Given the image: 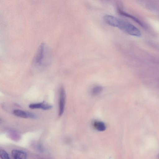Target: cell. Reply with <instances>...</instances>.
Masks as SVG:
<instances>
[{
  "mask_svg": "<svg viewBox=\"0 0 159 159\" xmlns=\"http://www.w3.org/2000/svg\"><path fill=\"white\" fill-rule=\"evenodd\" d=\"M103 19L109 25L118 28L130 35L137 37L141 35V32L137 27L126 21L110 15L104 16Z\"/></svg>",
  "mask_w": 159,
  "mask_h": 159,
  "instance_id": "6da1fadb",
  "label": "cell"
},
{
  "mask_svg": "<svg viewBox=\"0 0 159 159\" xmlns=\"http://www.w3.org/2000/svg\"><path fill=\"white\" fill-rule=\"evenodd\" d=\"M52 106L45 103L44 102L36 103L30 104L29 107L32 109L41 108L44 110H48L51 109Z\"/></svg>",
  "mask_w": 159,
  "mask_h": 159,
  "instance_id": "5b68a950",
  "label": "cell"
},
{
  "mask_svg": "<svg viewBox=\"0 0 159 159\" xmlns=\"http://www.w3.org/2000/svg\"><path fill=\"white\" fill-rule=\"evenodd\" d=\"M102 88L100 86H97L94 87L92 90V93L96 95L100 93L102 90Z\"/></svg>",
  "mask_w": 159,
  "mask_h": 159,
  "instance_id": "ba28073f",
  "label": "cell"
},
{
  "mask_svg": "<svg viewBox=\"0 0 159 159\" xmlns=\"http://www.w3.org/2000/svg\"><path fill=\"white\" fill-rule=\"evenodd\" d=\"M93 126L96 129L100 131H103L106 129L104 123L100 121H96L94 122Z\"/></svg>",
  "mask_w": 159,
  "mask_h": 159,
  "instance_id": "52a82bcc",
  "label": "cell"
},
{
  "mask_svg": "<svg viewBox=\"0 0 159 159\" xmlns=\"http://www.w3.org/2000/svg\"><path fill=\"white\" fill-rule=\"evenodd\" d=\"M52 58L51 51L49 47L42 43L39 47L34 58V65L40 66L48 64Z\"/></svg>",
  "mask_w": 159,
  "mask_h": 159,
  "instance_id": "7a4b0ae2",
  "label": "cell"
},
{
  "mask_svg": "<svg viewBox=\"0 0 159 159\" xmlns=\"http://www.w3.org/2000/svg\"><path fill=\"white\" fill-rule=\"evenodd\" d=\"M120 13L122 15L132 19L134 20L137 23H138L140 25L143 26V24L140 22V21L134 17L122 11L120 12Z\"/></svg>",
  "mask_w": 159,
  "mask_h": 159,
  "instance_id": "30bf717a",
  "label": "cell"
},
{
  "mask_svg": "<svg viewBox=\"0 0 159 159\" xmlns=\"http://www.w3.org/2000/svg\"><path fill=\"white\" fill-rule=\"evenodd\" d=\"M11 155L14 159H27L26 153L21 150H13L11 152Z\"/></svg>",
  "mask_w": 159,
  "mask_h": 159,
  "instance_id": "8992f818",
  "label": "cell"
},
{
  "mask_svg": "<svg viewBox=\"0 0 159 159\" xmlns=\"http://www.w3.org/2000/svg\"><path fill=\"white\" fill-rule=\"evenodd\" d=\"M157 158L158 159H159V152L158 153L157 156Z\"/></svg>",
  "mask_w": 159,
  "mask_h": 159,
  "instance_id": "8fae6325",
  "label": "cell"
},
{
  "mask_svg": "<svg viewBox=\"0 0 159 159\" xmlns=\"http://www.w3.org/2000/svg\"><path fill=\"white\" fill-rule=\"evenodd\" d=\"M66 95L65 90L63 87L60 88V90L59 116H61L64 111L66 102Z\"/></svg>",
  "mask_w": 159,
  "mask_h": 159,
  "instance_id": "3957f363",
  "label": "cell"
},
{
  "mask_svg": "<svg viewBox=\"0 0 159 159\" xmlns=\"http://www.w3.org/2000/svg\"><path fill=\"white\" fill-rule=\"evenodd\" d=\"M0 157L1 159H11L7 153L2 149L0 150Z\"/></svg>",
  "mask_w": 159,
  "mask_h": 159,
  "instance_id": "9c48e42d",
  "label": "cell"
},
{
  "mask_svg": "<svg viewBox=\"0 0 159 159\" xmlns=\"http://www.w3.org/2000/svg\"><path fill=\"white\" fill-rule=\"evenodd\" d=\"M13 113L15 116L23 118H35L36 117V115L32 113L20 110H15Z\"/></svg>",
  "mask_w": 159,
  "mask_h": 159,
  "instance_id": "277c9868",
  "label": "cell"
}]
</instances>
